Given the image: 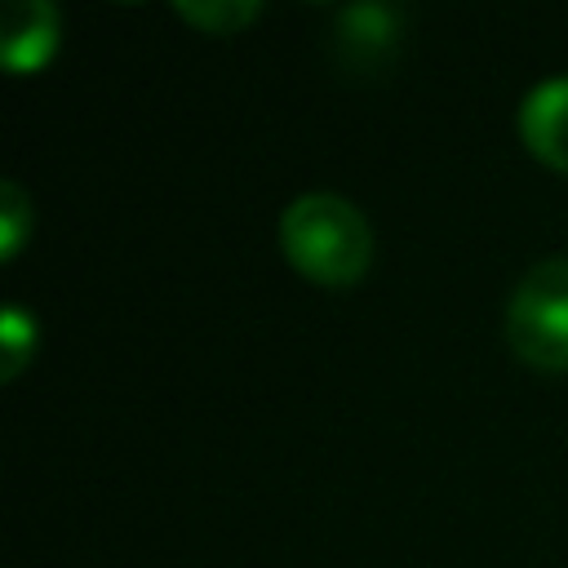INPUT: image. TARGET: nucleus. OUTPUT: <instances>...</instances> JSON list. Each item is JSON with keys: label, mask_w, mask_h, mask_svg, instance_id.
Returning <instances> with one entry per match:
<instances>
[{"label": "nucleus", "mask_w": 568, "mask_h": 568, "mask_svg": "<svg viewBox=\"0 0 568 568\" xmlns=\"http://www.w3.org/2000/svg\"><path fill=\"white\" fill-rule=\"evenodd\" d=\"M280 253L320 288H355L373 266V226L351 200L311 191L280 213Z\"/></svg>", "instance_id": "1"}, {"label": "nucleus", "mask_w": 568, "mask_h": 568, "mask_svg": "<svg viewBox=\"0 0 568 568\" xmlns=\"http://www.w3.org/2000/svg\"><path fill=\"white\" fill-rule=\"evenodd\" d=\"M506 342L524 364L568 373V257H546L524 271L506 306Z\"/></svg>", "instance_id": "2"}, {"label": "nucleus", "mask_w": 568, "mask_h": 568, "mask_svg": "<svg viewBox=\"0 0 568 568\" xmlns=\"http://www.w3.org/2000/svg\"><path fill=\"white\" fill-rule=\"evenodd\" d=\"M404 40V13L395 4H346L333 18V49L351 75H382Z\"/></svg>", "instance_id": "3"}, {"label": "nucleus", "mask_w": 568, "mask_h": 568, "mask_svg": "<svg viewBox=\"0 0 568 568\" xmlns=\"http://www.w3.org/2000/svg\"><path fill=\"white\" fill-rule=\"evenodd\" d=\"M58 36H62V18L49 0H18L4 13L0 27V62L9 75H36L49 67V58L58 53Z\"/></svg>", "instance_id": "4"}, {"label": "nucleus", "mask_w": 568, "mask_h": 568, "mask_svg": "<svg viewBox=\"0 0 568 568\" xmlns=\"http://www.w3.org/2000/svg\"><path fill=\"white\" fill-rule=\"evenodd\" d=\"M519 142L546 169L568 173V75L537 84L519 102Z\"/></svg>", "instance_id": "5"}, {"label": "nucleus", "mask_w": 568, "mask_h": 568, "mask_svg": "<svg viewBox=\"0 0 568 568\" xmlns=\"http://www.w3.org/2000/svg\"><path fill=\"white\" fill-rule=\"evenodd\" d=\"M173 13L191 22L200 36H235L262 18L257 0H173Z\"/></svg>", "instance_id": "6"}, {"label": "nucleus", "mask_w": 568, "mask_h": 568, "mask_svg": "<svg viewBox=\"0 0 568 568\" xmlns=\"http://www.w3.org/2000/svg\"><path fill=\"white\" fill-rule=\"evenodd\" d=\"M36 342H40V328H36V315L18 302L0 306V377L13 382L31 355H36Z\"/></svg>", "instance_id": "7"}, {"label": "nucleus", "mask_w": 568, "mask_h": 568, "mask_svg": "<svg viewBox=\"0 0 568 568\" xmlns=\"http://www.w3.org/2000/svg\"><path fill=\"white\" fill-rule=\"evenodd\" d=\"M36 226V204L18 182H0V262H13Z\"/></svg>", "instance_id": "8"}]
</instances>
